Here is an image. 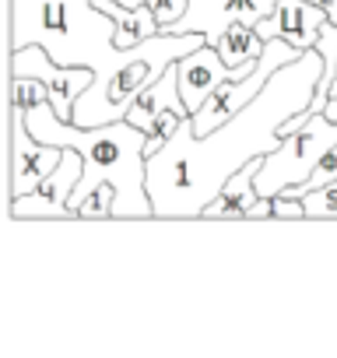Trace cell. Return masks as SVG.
Segmentation results:
<instances>
[{"mask_svg":"<svg viewBox=\"0 0 337 358\" xmlns=\"http://www.w3.org/2000/svg\"><path fill=\"white\" fill-rule=\"evenodd\" d=\"M60 158H64V148L32 137V130L25 127L22 109L11 106V201L32 194L60 165Z\"/></svg>","mask_w":337,"mask_h":358,"instance_id":"obj_9","label":"cell"},{"mask_svg":"<svg viewBox=\"0 0 337 358\" xmlns=\"http://www.w3.org/2000/svg\"><path fill=\"white\" fill-rule=\"evenodd\" d=\"M187 116H180V113H173V109H168V113H162L151 127H148V144H144V155L151 158L155 151H162L165 144H168V137H173L176 130H180V123H183Z\"/></svg>","mask_w":337,"mask_h":358,"instance_id":"obj_18","label":"cell"},{"mask_svg":"<svg viewBox=\"0 0 337 358\" xmlns=\"http://www.w3.org/2000/svg\"><path fill=\"white\" fill-rule=\"evenodd\" d=\"M330 99H337V78H334V85H330Z\"/></svg>","mask_w":337,"mask_h":358,"instance_id":"obj_22","label":"cell"},{"mask_svg":"<svg viewBox=\"0 0 337 358\" xmlns=\"http://www.w3.org/2000/svg\"><path fill=\"white\" fill-rule=\"evenodd\" d=\"M306 215L309 218H337V179L320 190H309L306 197Z\"/></svg>","mask_w":337,"mask_h":358,"instance_id":"obj_19","label":"cell"},{"mask_svg":"<svg viewBox=\"0 0 337 358\" xmlns=\"http://www.w3.org/2000/svg\"><path fill=\"white\" fill-rule=\"evenodd\" d=\"M95 4L116 22V50H134L137 43H144V39L162 32V25H158V18H155L148 0L137 4V8L120 4V0H95Z\"/></svg>","mask_w":337,"mask_h":358,"instance_id":"obj_15","label":"cell"},{"mask_svg":"<svg viewBox=\"0 0 337 358\" xmlns=\"http://www.w3.org/2000/svg\"><path fill=\"white\" fill-rule=\"evenodd\" d=\"M11 74H29L39 78L50 92V102L57 109L60 120H74V106L85 95V88L92 85L95 71L92 67H78V64H57L43 46H25V50H11Z\"/></svg>","mask_w":337,"mask_h":358,"instance_id":"obj_7","label":"cell"},{"mask_svg":"<svg viewBox=\"0 0 337 358\" xmlns=\"http://www.w3.org/2000/svg\"><path fill=\"white\" fill-rule=\"evenodd\" d=\"M278 8V0H190L187 15L168 29V32H201L208 43H218V36L232 22L260 25L271 18Z\"/></svg>","mask_w":337,"mask_h":358,"instance_id":"obj_10","label":"cell"},{"mask_svg":"<svg viewBox=\"0 0 337 358\" xmlns=\"http://www.w3.org/2000/svg\"><path fill=\"white\" fill-rule=\"evenodd\" d=\"M85 176V158L78 148H64L60 165L43 179V183L11 201V218H74L71 215V194Z\"/></svg>","mask_w":337,"mask_h":358,"instance_id":"obj_8","label":"cell"},{"mask_svg":"<svg viewBox=\"0 0 337 358\" xmlns=\"http://www.w3.org/2000/svg\"><path fill=\"white\" fill-rule=\"evenodd\" d=\"M327 22H330L327 11H323L320 4H313V0H278L274 15L264 18V22L257 25V32H260L264 43H267V39H285V43H292L295 50L306 53V50H316L320 32H323Z\"/></svg>","mask_w":337,"mask_h":358,"instance_id":"obj_12","label":"cell"},{"mask_svg":"<svg viewBox=\"0 0 337 358\" xmlns=\"http://www.w3.org/2000/svg\"><path fill=\"white\" fill-rule=\"evenodd\" d=\"M218 53H222V60L229 64V67H239V64H246V60H257L260 53H264V39H260V32H257V25H246V22H232L222 36H218Z\"/></svg>","mask_w":337,"mask_h":358,"instance_id":"obj_16","label":"cell"},{"mask_svg":"<svg viewBox=\"0 0 337 358\" xmlns=\"http://www.w3.org/2000/svg\"><path fill=\"white\" fill-rule=\"evenodd\" d=\"M257 60H260V57H257ZM257 60H246V64H239V67H229V64L222 60V53H218L215 43H204L201 50H194V53H187L183 60H176L180 92H183V102H187L190 116L208 102V95H211L222 81L239 78V74H250V71L257 67Z\"/></svg>","mask_w":337,"mask_h":358,"instance_id":"obj_11","label":"cell"},{"mask_svg":"<svg viewBox=\"0 0 337 358\" xmlns=\"http://www.w3.org/2000/svg\"><path fill=\"white\" fill-rule=\"evenodd\" d=\"M295 57H302V50H295L292 43H285V39H267V46H264L257 67H253L250 74H239V78L222 81V85L208 95V102L190 116L194 134H211V130H218L225 120H232L243 106H250V102L267 88V81L274 78V71H281V67L292 64Z\"/></svg>","mask_w":337,"mask_h":358,"instance_id":"obj_6","label":"cell"},{"mask_svg":"<svg viewBox=\"0 0 337 358\" xmlns=\"http://www.w3.org/2000/svg\"><path fill=\"white\" fill-rule=\"evenodd\" d=\"M168 109L180 113V116H190V109H187V102H183V92H180L176 64H168V67H165V74H162V78H155V81H151V85L134 99V106H130L127 120L148 134V127H151L162 113H168Z\"/></svg>","mask_w":337,"mask_h":358,"instance_id":"obj_13","label":"cell"},{"mask_svg":"<svg viewBox=\"0 0 337 358\" xmlns=\"http://www.w3.org/2000/svg\"><path fill=\"white\" fill-rule=\"evenodd\" d=\"M208 39L201 32H158L134 50H120L116 60L95 71L92 85L74 106V123L81 127H99V123H116L127 120L134 99L165 74L168 64L183 60L187 53L201 50Z\"/></svg>","mask_w":337,"mask_h":358,"instance_id":"obj_4","label":"cell"},{"mask_svg":"<svg viewBox=\"0 0 337 358\" xmlns=\"http://www.w3.org/2000/svg\"><path fill=\"white\" fill-rule=\"evenodd\" d=\"M260 165H264V155L250 158L239 172H232L225 179L222 194L204 208L201 218H250L257 201H260V194H257V172H260Z\"/></svg>","mask_w":337,"mask_h":358,"instance_id":"obj_14","label":"cell"},{"mask_svg":"<svg viewBox=\"0 0 337 358\" xmlns=\"http://www.w3.org/2000/svg\"><path fill=\"white\" fill-rule=\"evenodd\" d=\"M337 179V144L320 158V165L313 169V176L306 179V183H299V187H292V190H285L288 197H306L309 190H320V187H327V183H334Z\"/></svg>","mask_w":337,"mask_h":358,"instance_id":"obj_17","label":"cell"},{"mask_svg":"<svg viewBox=\"0 0 337 358\" xmlns=\"http://www.w3.org/2000/svg\"><path fill=\"white\" fill-rule=\"evenodd\" d=\"M144 4V0H120ZM43 46L57 64L106 67L116 60V22L95 0H11V50Z\"/></svg>","mask_w":337,"mask_h":358,"instance_id":"obj_3","label":"cell"},{"mask_svg":"<svg viewBox=\"0 0 337 358\" xmlns=\"http://www.w3.org/2000/svg\"><path fill=\"white\" fill-rule=\"evenodd\" d=\"M151 4V11H155V18H158V25H162V32H168L183 15H187V8H190V0H148Z\"/></svg>","mask_w":337,"mask_h":358,"instance_id":"obj_20","label":"cell"},{"mask_svg":"<svg viewBox=\"0 0 337 358\" xmlns=\"http://www.w3.org/2000/svg\"><path fill=\"white\" fill-rule=\"evenodd\" d=\"M337 144V123L327 120L323 113H313L309 123L292 130L271 155H264V165L257 172V194L260 197H278L313 176L320 158Z\"/></svg>","mask_w":337,"mask_h":358,"instance_id":"obj_5","label":"cell"},{"mask_svg":"<svg viewBox=\"0 0 337 358\" xmlns=\"http://www.w3.org/2000/svg\"><path fill=\"white\" fill-rule=\"evenodd\" d=\"M320 113H323L327 120H334V123H337V99H327V106H323Z\"/></svg>","mask_w":337,"mask_h":358,"instance_id":"obj_21","label":"cell"},{"mask_svg":"<svg viewBox=\"0 0 337 358\" xmlns=\"http://www.w3.org/2000/svg\"><path fill=\"white\" fill-rule=\"evenodd\" d=\"M320 78L323 57L316 50H306L302 57L274 71L267 88L218 130L194 134L187 116L168 144L148 158V194L155 218H201L232 172H239L250 158L271 155L285 141V120L313 102Z\"/></svg>","mask_w":337,"mask_h":358,"instance_id":"obj_1","label":"cell"},{"mask_svg":"<svg viewBox=\"0 0 337 358\" xmlns=\"http://www.w3.org/2000/svg\"><path fill=\"white\" fill-rule=\"evenodd\" d=\"M22 109V106H15ZM25 127L32 137L60 148H78L85 158V176L71 194V215L78 218V208L88 194L99 187H116V218H155V204L148 194V134L134 127L130 120L81 127L74 120H60L50 95L22 109Z\"/></svg>","mask_w":337,"mask_h":358,"instance_id":"obj_2","label":"cell"}]
</instances>
